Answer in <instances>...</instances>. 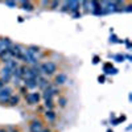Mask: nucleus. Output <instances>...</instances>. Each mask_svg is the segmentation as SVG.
Here are the masks:
<instances>
[{
  "instance_id": "obj_12",
  "label": "nucleus",
  "mask_w": 132,
  "mask_h": 132,
  "mask_svg": "<svg viewBox=\"0 0 132 132\" xmlns=\"http://www.w3.org/2000/svg\"><path fill=\"white\" fill-rule=\"evenodd\" d=\"M9 103H11V106H16V104H19V102H20V99H19V96H15V95H12L9 98V101H8Z\"/></svg>"
},
{
  "instance_id": "obj_11",
  "label": "nucleus",
  "mask_w": 132,
  "mask_h": 132,
  "mask_svg": "<svg viewBox=\"0 0 132 132\" xmlns=\"http://www.w3.org/2000/svg\"><path fill=\"white\" fill-rule=\"evenodd\" d=\"M27 52L30 53L32 56H35V57H36V54L40 52V48H37V46H29V48L27 49Z\"/></svg>"
},
{
  "instance_id": "obj_16",
  "label": "nucleus",
  "mask_w": 132,
  "mask_h": 132,
  "mask_svg": "<svg viewBox=\"0 0 132 132\" xmlns=\"http://www.w3.org/2000/svg\"><path fill=\"white\" fill-rule=\"evenodd\" d=\"M58 103H60L61 107H65V106H66V99H65V98H61L60 101H58Z\"/></svg>"
},
{
  "instance_id": "obj_3",
  "label": "nucleus",
  "mask_w": 132,
  "mask_h": 132,
  "mask_svg": "<svg viewBox=\"0 0 132 132\" xmlns=\"http://www.w3.org/2000/svg\"><path fill=\"white\" fill-rule=\"evenodd\" d=\"M27 101H28V104H36L40 102V94L38 93H30V94H27Z\"/></svg>"
},
{
  "instance_id": "obj_17",
  "label": "nucleus",
  "mask_w": 132,
  "mask_h": 132,
  "mask_svg": "<svg viewBox=\"0 0 132 132\" xmlns=\"http://www.w3.org/2000/svg\"><path fill=\"white\" fill-rule=\"evenodd\" d=\"M5 4H7L8 7H16V3H13V2H7Z\"/></svg>"
},
{
  "instance_id": "obj_7",
  "label": "nucleus",
  "mask_w": 132,
  "mask_h": 132,
  "mask_svg": "<svg viewBox=\"0 0 132 132\" xmlns=\"http://www.w3.org/2000/svg\"><path fill=\"white\" fill-rule=\"evenodd\" d=\"M5 68L13 71V70H16V69L19 68V63H17V61H15V60H12V58H9L8 61H5Z\"/></svg>"
},
{
  "instance_id": "obj_20",
  "label": "nucleus",
  "mask_w": 132,
  "mask_h": 132,
  "mask_svg": "<svg viewBox=\"0 0 132 132\" xmlns=\"http://www.w3.org/2000/svg\"><path fill=\"white\" fill-rule=\"evenodd\" d=\"M99 62V57H94V63H98Z\"/></svg>"
},
{
  "instance_id": "obj_1",
  "label": "nucleus",
  "mask_w": 132,
  "mask_h": 132,
  "mask_svg": "<svg viewBox=\"0 0 132 132\" xmlns=\"http://www.w3.org/2000/svg\"><path fill=\"white\" fill-rule=\"evenodd\" d=\"M40 70L44 74H46V75H53L54 73L57 71V65L54 63L53 61H46V62H44L40 66Z\"/></svg>"
},
{
  "instance_id": "obj_2",
  "label": "nucleus",
  "mask_w": 132,
  "mask_h": 132,
  "mask_svg": "<svg viewBox=\"0 0 132 132\" xmlns=\"http://www.w3.org/2000/svg\"><path fill=\"white\" fill-rule=\"evenodd\" d=\"M11 96H12V90H11L9 87L4 86L0 89V102L2 103H7Z\"/></svg>"
},
{
  "instance_id": "obj_18",
  "label": "nucleus",
  "mask_w": 132,
  "mask_h": 132,
  "mask_svg": "<svg viewBox=\"0 0 132 132\" xmlns=\"http://www.w3.org/2000/svg\"><path fill=\"white\" fill-rule=\"evenodd\" d=\"M99 82H101V83L104 82V77H103V75H102V77H99Z\"/></svg>"
},
{
  "instance_id": "obj_9",
  "label": "nucleus",
  "mask_w": 132,
  "mask_h": 132,
  "mask_svg": "<svg viewBox=\"0 0 132 132\" xmlns=\"http://www.w3.org/2000/svg\"><path fill=\"white\" fill-rule=\"evenodd\" d=\"M66 4V7H69L70 8V11L71 12H75V11H78V8H79V3L78 2H68V3H65Z\"/></svg>"
},
{
  "instance_id": "obj_8",
  "label": "nucleus",
  "mask_w": 132,
  "mask_h": 132,
  "mask_svg": "<svg viewBox=\"0 0 132 132\" xmlns=\"http://www.w3.org/2000/svg\"><path fill=\"white\" fill-rule=\"evenodd\" d=\"M9 46H11V41L8 38H3L2 41H0V52L9 49Z\"/></svg>"
},
{
  "instance_id": "obj_15",
  "label": "nucleus",
  "mask_w": 132,
  "mask_h": 132,
  "mask_svg": "<svg viewBox=\"0 0 132 132\" xmlns=\"http://www.w3.org/2000/svg\"><path fill=\"white\" fill-rule=\"evenodd\" d=\"M45 106H46L49 110L53 108V101H52V99H45Z\"/></svg>"
},
{
  "instance_id": "obj_5",
  "label": "nucleus",
  "mask_w": 132,
  "mask_h": 132,
  "mask_svg": "<svg viewBox=\"0 0 132 132\" xmlns=\"http://www.w3.org/2000/svg\"><path fill=\"white\" fill-rule=\"evenodd\" d=\"M12 70H9V69H7V68H4L3 69V71H2V82H4V83H7L11 78H12Z\"/></svg>"
},
{
  "instance_id": "obj_13",
  "label": "nucleus",
  "mask_w": 132,
  "mask_h": 132,
  "mask_svg": "<svg viewBox=\"0 0 132 132\" xmlns=\"http://www.w3.org/2000/svg\"><path fill=\"white\" fill-rule=\"evenodd\" d=\"M20 4H21V7H23V9H25V11H27V9H28V11H32V9H33V7H32V4H30L29 2H21Z\"/></svg>"
},
{
  "instance_id": "obj_4",
  "label": "nucleus",
  "mask_w": 132,
  "mask_h": 132,
  "mask_svg": "<svg viewBox=\"0 0 132 132\" xmlns=\"http://www.w3.org/2000/svg\"><path fill=\"white\" fill-rule=\"evenodd\" d=\"M42 128L44 127L41 120H32L30 122V132H40Z\"/></svg>"
},
{
  "instance_id": "obj_14",
  "label": "nucleus",
  "mask_w": 132,
  "mask_h": 132,
  "mask_svg": "<svg viewBox=\"0 0 132 132\" xmlns=\"http://www.w3.org/2000/svg\"><path fill=\"white\" fill-rule=\"evenodd\" d=\"M45 118L49 119V120H54V119H56V114H54L52 110H49V111L45 112Z\"/></svg>"
},
{
  "instance_id": "obj_10",
  "label": "nucleus",
  "mask_w": 132,
  "mask_h": 132,
  "mask_svg": "<svg viewBox=\"0 0 132 132\" xmlns=\"http://www.w3.org/2000/svg\"><path fill=\"white\" fill-rule=\"evenodd\" d=\"M25 87L27 89H35V87H37V81L36 79H27L25 81Z\"/></svg>"
},
{
  "instance_id": "obj_19",
  "label": "nucleus",
  "mask_w": 132,
  "mask_h": 132,
  "mask_svg": "<svg viewBox=\"0 0 132 132\" xmlns=\"http://www.w3.org/2000/svg\"><path fill=\"white\" fill-rule=\"evenodd\" d=\"M40 132H52V131H50V129H48V128H42Z\"/></svg>"
},
{
  "instance_id": "obj_6",
  "label": "nucleus",
  "mask_w": 132,
  "mask_h": 132,
  "mask_svg": "<svg viewBox=\"0 0 132 132\" xmlns=\"http://www.w3.org/2000/svg\"><path fill=\"white\" fill-rule=\"evenodd\" d=\"M66 81H68V77H66V74H58L56 75V78H54V83H56L57 86H61L63 83H66Z\"/></svg>"
}]
</instances>
